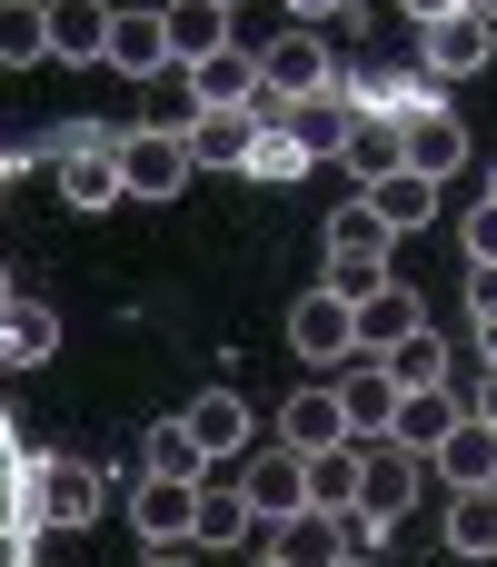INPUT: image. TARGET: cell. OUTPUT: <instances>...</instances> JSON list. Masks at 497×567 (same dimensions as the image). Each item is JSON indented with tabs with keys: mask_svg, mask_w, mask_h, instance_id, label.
<instances>
[{
	"mask_svg": "<svg viewBox=\"0 0 497 567\" xmlns=\"http://www.w3.org/2000/svg\"><path fill=\"white\" fill-rule=\"evenodd\" d=\"M428 329V299L418 289H398V279H379L369 299H359V359H389L398 339H418Z\"/></svg>",
	"mask_w": 497,
	"mask_h": 567,
	"instance_id": "5bb4252c",
	"label": "cell"
},
{
	"mask_svg": "<svg viewBox=\"0 0 497 567\" xmlns=\"http://www.w3.org/2000/svg\"><path fill=\"white\" fill-rule=\"evenodd\" d=\"M448 548L497 558V488H448Z\"/></svg>",
	"mask_w": 497,
	"mask_h": 567,
	"instance_id": "83f0119b",
	"label": "cell"
},
{
	"mask_svg": "<svg viewBox=\"0 0 497 567\" xmlns=\"http://www.w3.org/2000/svg\"><path fill=\"white\" fill-rule=\"evenodd\" d=\"M458 419H468V409H458V399H448V389H408V399H398V429H389V439H398V449H418V458H428V449H438V439H448V429H458Z\"/></svg>",
	"mask_w": 497,
	"mask_h": 567,
	"instance_id": "4316f807",
	"label": "cell"
},
{
	"mask_svg": "<svg viewBox=\"0 0 497 567\" xmlns=\"http://www.w3.org/2000/svg\"><path fill=\"white\" fill-rule=\"evenodd\" d=\"M389 379H398V389H448V339H438V329L398 339V349H389Z\"/></svg>",
	"mask_w": 497,
	"mask_h": 567,
	"instance_id": "d6a6232c",
	"label": "cell"
},
{
	"mask_svg": "<svg viewBox=\"0 0 497 567\" xmlns=\"http://www.w3.org/2000/svg\"><path fill=\"white\" fill-rule=\"evenodd\" d=\"M0 309H10V269H0Z\"/></svg>",
	"mask_w": 497,
	"mask_h": 567,
	"instance_id": "7bdbcfd3",
	"label": "cell"
},
{
	"mask_svg": "<svg viewBox=\"0 0 497 567\" xmlns=\"http://www.w3.org/2000/svg\"><path fill=\"white\" fill-rule=\"evenodd\" d=\"M458 159H468V130H458V120H448V110L428 100V110H418V120L398 130V169H428V179H448Z\"/></svg>",
	"mask_w": 497,
	"mask_h": 567,
	"instance_id": "7402d4cb",
	"label": "cell"
},
{
	"mask_svg": "<svg viewBox=\"0 0 497 567\" xmlns=\"http://www.w3.org/2000/svg\"><path fill=\"white\" fill-rule=\"evenodd\" d=\"M189 169H199V159H189V130H169V120L120 130V189H130V199H149V209H159V199H179V189H189Z\"/></svg>",
	"mask_w": 497,
	"mask_h": 567,
	"instance_id": "3957f363",
	"label": "cell"
},
{
	"mask_svg": "<svg viewBox=\"0 0 497 567\" xmlns=\"http://www.w3.org/2000/svg\"><path fill=\"white\" fill-rule=\"evenodd\" d=\"M259 70H269V100H259V120H279L289 100H319V90H339V60H329V40H319V30H279V40L259 50Z\"/></svg>",
	"mask_w": 497,
	"mask_h": 567,
	"instance_id": "277c9868",
	"label": "cell"
},
{
	"mask_svg": "<svg viewBox=\"0 0 497 567\" xmlns=\"http://www.w3.org/2000/svg\"><path fill=\"white\" fill-rule=\"evenodd\" d=\"M299 169H309V140H299L289 120H259V140H249V169H239V179H269V189H289Z\"/></svg>",
	"mask_w": 497,
	"mask_h": 567,
	"instance_id": "f1b7e54d",
	"label": "cell"
},
{
	"mask_svg": "<svg viewBox=\"0 0 497 567\" xmlns=\"http://www.w3.org/2000/svg\"><path fill=\"white\" fill-rule=\"evenodd\" d=\"M289 349H299L309 369H349V359H359V299H339V289L319 279V289L289 309Z\"/></svg>",
	"mask_w": 497,
	"mask_h": 567,
	"instance_id": "5b68a950",
	"label": "cell"
},
{
	"mask_svg": "<svg viewBox=\"0 0 497 567\" xmlns=\"http://www.w3.org/2000/svg\"><path fill=\"white\" fill-rule=\"evenodd\" d=\"M488 60H497V20L488 10H448V20L418 30V70H428V80H478Z\"/></svg>",
	"mask_w": 497,
	"mask_h": 567,
	"instance_id": "52a82bcc",
	"label": "cell"
},
{
	"mask_svg": "<svg viewBox=\"0 0 497 567\" xmlns=\"http://www.w3.org/2000/svg\"><path fill=\"white\" fill-rule=\"evenodd\" d=\"M458 239H468V269H488L497 259V199H478V209L458 219Z\"/></svg>",
	"mask_w": 497,
	"mask_h": 567,
	"instance_id": "836d02e7",
	"label": "cell"
},
{
	"mask_svg": "<svg viewBox=\"0 0 497 567\" xmlns=\"http://www.w3.org/2000/svg\"><path fill=\"white\" fill-rule=\"evenodd\" d=\"M110 468L100 458H80V449H40L30 458V528H90L100 508H110Z\"/></svg>",
	"mask_w": 497,
	"mask_h": 567,
	"instance_id": "6da1fadb",
	"label": "cell"
},
{
	"mask_svg": "<svg viewBox=\"0 0 497 567\" xmlns=\"http://www.w3.org/2000/svg\"><path fill=\"white\" fill-rule=\"evenodd\" d=\"M279 439H289L299 458L349 449V399H339V389H299V399H279Z\"/></svg>",
	"mask_w": 497,
	"mask_h": 567,
	"instance_id": "2e32d148",
	"label": "cell"
},
{
	"mask_svg": "<svg viewBox=\"0 0 497 567\" xmlns=\"http://www.w3.org/2000/svg\"><path fill=\"white\" fill-rule=\"evenodd\" d=\"M468 10H488V20H497V0H468Z\"/></svg>",
	"mask_w": 497,
	"mask_h": 567,
	"instance_id": "ee69618b",
	"label": "cell"
},
{
	"mask_svg": "<svg viewBox=\"0 0 497 567\" xmlns=\"http://www.w3.org/2000/svg\"><path fill=\"white\" fill-rule=\"evenodd\" d=\"M0 567H30V528H0Z\"/></svg>",
	"mask_w": 497,
	"mask_h": 567,
	"instance_id": "8d00e7d4",
	"label": "cell"
},
{
	"mask_svg": "<svg viewBox=\"0 0 497 567\" xmlns=\"http://www.w3.org/2000/svg\"><path fill=\"white\" fill-rule=\"evenodd\" d=\"M189 100L199 110H259L269 100V70H259V50H209V60H189Z\"/></svg>",
	"mask_w": 497,
	"mask_h": 567,
	"instance_id": "30bf717a",
	"label": "cell"
},
{
	"mask_svg": "<svg viewBox=\"0 0 497 567\" xmlns=\"http://www.w3.org/2000/svg\"><path fill=\"white\" fill-rule=\"evenodd\" d=\"M259 538V508H249V488L239 478H199V528H189V548H249Z\"/></svg>",
	"mask_w": 497,
	"mask_h": 567,
	"instance_id": "e0dca14e",
	"label": "cell"
},
{
	"mask_svg": "<svg viewBox=\"0 0 497 567\" xmlns=\"http://www.w3.org/2000/svg\"><path fill=\"white\" fill-rule=\"evenodd\" d=\"M468 319L497 329V259H488V269H468Z\"/></svg>",
	"mask_w": 497,
	"mask_h": 567,
	"instance_id": "e575fe53",
	"label": "cell"
},
{
	"mask_svg": "<svg viewBox=\"0 0 497 567\" xmlns=\"http://www.w3.org/2000/svg\"><path fill=\"white\" fill-rule=\"evenodd\" d=\"M159 20H169V60L179 70L209 60V50H229V0H159Z\"/></svg>",
	"mask_w": 497,
	"mask_h": 567,
	"instance_id": "cb8c5ba5",
	"label": "cell"
},
{
	"mask_svg": "<svg viewBox=\"0 0 497 567\" xmlns=\"http://www.w3.org/2000/svg\"><path fill=\"white\" fill-rule=\"evenodd\" d=\"M488 199H497V169H488Z\"/></svg>",
	"mask_w": 497,
	"mask_h": 567,
	"instance_id": "f6af8a7d",
	"label": "cell"
},
{
	"mask_svg": "<svg viewBox=\"0 0 497 567\" xmlns=\"http://www.w3.org/2000/svg\"><path fill=\"white\" fill-rule=\"evenodd\" d=\"M428 478H438V488H497V419L468 409V419L428 449Z\"/></svg>",
	"mask_w": 497,
	"mask_h": 567,
	"instance_id": "7c38bea8",
	"label": "cell"
},
{
	"mask_svg": "<svg viewBox=\"0 0 497 567\" xmlns=\"http://www.w3.org/2000/svg\"><path fill=\"white\" fill-rule=\"evenodd\" d=\"M179 419H189V439H199V458H209V468L259 449V419H249V399H239V389H199Z\"/></svg>",
	"mask_w": 497,
	"mask_h": 567,
	"instance_id": "8fae6325",
	"label": "cell"
},
{
	"mask_svg": "<svg viewBox=\"0 0 497 567\" xmlns=\"http://www.w3.org/2000/svg\"><path fill=\"white\" fill-rule=\"evenodd\" d=\"M50 349H60V319H50L40 299H10V309H0V379H10V369H40Z\"/></svg>",
	"mask_w": 497,
	"mask_h": 567,
	"instance_id": "d4e9b609",
	"label": "cell"
},
{
	"mask_svg": "<svg viewBox=\"0 0 497 567\" xmlns=\"http://www.w3.org/2000/svg\"><path fill=\"white\" fill-rule=\"evenodd\" d=\"M309 508H329V518H349V508H359V439L309 458Z\"/></svg>",
	"mask_w": 497,
	"mask_h": 567,
	"instance_id": "1f68e13d",
	"label": "cell"
},
{
	"mask_svg": "<svg viewBox=\"0 0 497 567\" xmlns=\"http://www.w3.org/2000/svg\"><path fill=\"white\" fill-rule=\"evenodd\" d=\"M259 548H279L289 567H339V558H349V528H339L329 508H289V518H279Z\"/></svg>",
	"mask_w": 497,
	"mask_h": 567,
	"instance_id": "ffe728a7",
	"label": "cell"
},
{
	"mask_svg": "<svg viewBox=\"0 0 497 567\" xmlns=\"http://www.w3.org/2000/svg\"><path fill=\"white\" fill-rule=\"evenodd\" d=\"M139 567H199V558H189V548H149Z\"/></svg>",
	"mask_w": 497,
	"mask_h": 567,
	"instance_id": "74e56055",
	"label": "cell"
},
{
	"mask_svg": "<svg viewBox=\"0 0 497 567\" xmlns=\"http://www.w3.org/2000/svg\"><path fill=\"white\" fill-rule=\"evenodd\" d=\"M139 468H149V478H209V458H199L189 419H159V429L139 439Z\"/></svg>",
	"mask_w": 497,
	"mask_h": 567,
	"instance_id": "4dcf8cb0",
	"label": "cell"
},
{
	"mask_svg": "<svg viewBox=\"0 0 497 567\" xmlns=\"http://www.w3.org/2000/svg\"><path fill=\"white\" fill-rule=\"evenodd\" d=\"M339 399H349V439H389L398 429V379H389V359H349V379H339Z\"/></svg>",
	"mask_w": 497,
	"mask_h": 567,
	"instance_id": "9a60e30c",
	"label": "cell"
},
{
	"mask_svg": "<svg viewBox=\"0 0 497 567\" xmlns=\"http://www.w3.org/2000/svg\"><path fill=\"white\" fill-rule=\"evenodd\" d=\"M478 419H497V369H488V379H478Z\"/></svg>",
	"mask_w": 497,
	"mask_h": 567,
	"instance_id": "ab89813d",
	"label": "cell"
},
{
	"mask_svg": "<svg viewBox=\"0 0 497 567\" xmlns=\"http://www.w3.org/2000/svg\"><path fill=\"white\" fill-rule=\"evenodd\" d=\"M100 70H120V80H169V70H179V60H169V20H159V10H120Z\"/></svg>",
	"mask_w": 497,
	"mask_h": 567,
	"instance_id": "4fadbf2b",
	"label": "cell"
},
{
	"mask_svg": "<svg viewBox=\"0 0 497 567\" xmlns=\"http://www.w3.org/2000/svg\"><path fill=\"white\" fill-rule=\"evenodd\" d=\"M398 10H408V20L428 30V20H448V10H468V0H398Z\"/></svg>",
	"mask_w": 497,
	"mask_h": 567,
	"instance_id": "d590c367",
	"label": "cell"
},
{
	"mask_svg": "<svg viewBox=\"0 0 497 567\" xmlns=\"http://www.w3.org/2000/svg\"><path fill=\"white\" fill-rule=\"evenodd\" d=\"M229 10H249V0H229Z\"/></svg>",
	"mask_w": 497,
	"mask_h": 567,
	"instance_id": "bcb514c9",
	"label": "cell"
},
{
	"mask_svg": "<svg viewBox=\"0 0 497 567\" xmlns=\"http://www.w3.org/2000/svg\"><path fill=\"white\" fill-rule=\"evenodd\" d=\"M359 199H369V209H379L398 239L438 219V179H428V169H379V179H359Z\"/></svg>",
	"mask_w": 497,
	"mask_h": 567,
	"instance_id": "d6986e66",
	"label": "cell"
},
{
	"mask_svg": "<svg viewBox=\"0 0 497 567\" xmlns=\"http://www.w3.org/2000/svg\"><path fill=\"white\" fill-rule=\"evenodd\" d=\"M319 249H329V289H339V299H369V289L389 279L398 229H389L369 199H339V209H329V229H319Z\"/></svg>",
	"mask_w": 497,
	"mask_h": 567,
	"instance_id": "7a4b0ae2",
	"label": "cell"
},
{
	"mask_svg": "<svg viewBox=\"0 0 497 567\" xmlns=\"http://www.w3.org/2000/svg\"><path fill=\"white\" fill-rule=\"evenodd\" d=\"M50 60V0H0V70Z\"/></svg>",
	"mask_w": 497,
	"mask_h": 567,
	"instance_id": "f546056e",
	"label": "cell"
},
{
	"mask_svg": "<svg viewBox=\"0 0 497 567\" xmlns=\"http://www.w3.org/2000/svg\"><path fill=\"white\" fill-rule=\"evenodd\" d=\"M239 488H249L259 528H279L289 508H309V458H299L289 439H269V449H249V458H239Z\"/></svg>",
	"mask_w": 497,
	"mask_h": 567,
	"instance_id": "ba28073f",
	"label": "cell"
},
{
	"mask_svg": "<svg viewBox=\"0 0 497 567\" xmlns=\"http://www.w3.org/2000/svg\"><path fill=\"white\" fill-rule=\"evenodd\" d=\"M339 567H379V558H359V548H349V558H339Z\"/></svg>",
	"mask_w": 497,
	"mask_h": 567,
	"instance_id": "b9f144b4",
	"label": "cell"
},
{
	"mask_svg": "<svg viewBox=\"0 0 497 567\" xmlns=\"http://www.w3.org/2000/svg\"><path fill=\"white\" fill-rule=\"evenodd\" d=\"M249 140H259V110H199L189 120V159L199 169H249Z\"/></svg>",
	"mask_w": 497,
	"mask_h": 567,
	"instance_id": "603a6c76",
	"label": "cell"
},
{
	"mask_svg": "<svg viewBox=\"0 0 497 567\" xmlns=\"http://www.w3.org/2000/svg\"><path fill=\"white\" fill-rule=\"evenodd\" d=\"M239 567H289V558H279V548H259V558H239Z\"/></svg>",
	"mask_w": 497,
	"mask_h": 567,
	"instance_id": "60d3db41",
	"label": "cell"
},
{
	"mask_svg": "<svg viewBox=\"0 0 497 567\" xmlns=\"http://www.w3.org/2000/svg\"><path fill=\"white\" fill-rule=\"evenodd\" d=\"M289 10H299V20H329V10H349V0H289Z\"/></svg>",
	"mask_w": 497,
	"mask_h": 567,
	"instance_id": "f35d334b",
	"label": "cell"
},
{
	"mask_svg": "<svg viewBox=\"0 0 497 567\" xmlns=\"http://www.w3.org/2000/svg\"><path fill=\"white\" fill-rule=\"evenodd\" d=\"M299 140H309V159H349V140H359V110H349V90H319V100H289L279 110Z\"/></svg>",
	"mask_w": 497,
	"mask_h": 567,
	"instance_id": "44dd1931",
	"label": "cell"
},
{
	"mask_svg": "<svg viewBox=\"0 0 497 567\" xmlns=\"http://www.w3.org/2000/svg\"><path fill=\"white\" fill-rule=\"evenodd\" d=\"M60 199H70V209L130 199V189H120V140H110V150H70V159H60Z\"/></svg>",
	"mask_w": 497,
	"mask_h": 567,
	"instance_id": "484cf974",
	"label": "cell"
},
{
	"mask_svg": "<svg viewBox=\"0 0 497 567\" xmlns=\"http://www.w3.org/2000/svg\"><path fill=\"white\" fill-rule=\"evenodd\" d=\"M418 488H428V458L418 449H398V439H359V508L369 518H408L418 508Z\"/></svg>",
	"mask_w": 497,
	"mask_h": 567,
	"instance_id": "8992f818",
	"label": "cell"
},
{
	"mask_svg": "<svg viewBox=\"0 0 497 567\" xmlns=\"http://www.w3.org/2000/svg\"><path fill=\"white\" fill-rule=\"evenodd\" d=\"M110 0H50V60L60 70H90V60H110Z\"/></svg>",
	"mask_w": 497,
	"mask_h": 567,
	"instance_id": "ac0fdd59",
	"label": "cell"
},
{
	"mask_svg": "<svg viewBox=\"0 0 497 567\" xmlns=\"http://www.w3.org/2000/svg\"><path fill=\"white\" fill-rule=\"evenodd\" d=\"M130 528H139V548H189V528H199V478H139V488H130Z\"/></svg>",
	"mask_w": 497,
	"mask_h": 567,
	"instance_id": "9c48e42d",
	"label": "cell"
}]
</instances>
